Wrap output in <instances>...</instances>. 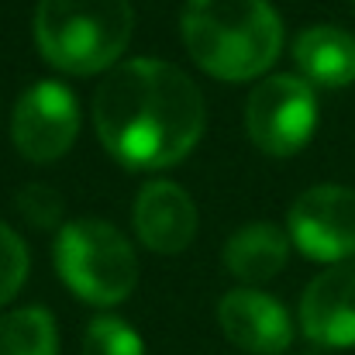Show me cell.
I'll return each instance as SVG.
<instances>
[{"mask_svg": "<svg viewBox=\"0 0 355 355\" xmlns=\"http://www.w3.org/2000/svg\"><path fill=\"white\" fill-rule=\"evenodd\" d=\"M94 128L124 169H166L200 141L204 97L180 66L128 59L107 69L94 94Z\"/></svg>", "mask_w": 355, "mask_h": 355, "instance_id": "obj_1", "label": "cell"}, {"mask_svg": "<svg viewBox=\"0 0 355 355\" xmlns=\"http://www.w3.org/2000/svg\"><path fill=\"white\" fill-rule=\"evenodd\" d=\"M180 24L190 59L228 83L262 76L283 49V24L269 0H187Z\"/></svg>", "mask_w": 355, "mask_h": 355, "instance_id": "obj_2", "label": "cell"}, {"mask_svg": "<svg viewBox=\"0 0 355 355\" xmlns=\"http://www.w3.org/2000/svg\"><path fill=\"white\" fill-rule=\"evenodd\" d=\"M135 31L131 0H38L35 42L49 66L94 76L118 66Z\"/></svg>", "mask_w": 355, "mask_h": 355, "instance_id": "obj_3", "label": "cell"}, {"mask_svg": "<svg viewBox=\"0 0 355 355\" xmlns=\"http://www.w3.org/2000/svg\"><path fill=\"white\" fill-rule=\"evenodd\" d=\"M55 269L62 283L94 307L128 300L138 283V255L131 241L101 218H83L59 228Z\"/></svg>", "mask_w": 355, "mask_h": 355, "instance_id": "obj_4", "label": "cell"}, {"mask_svg": "<svg viewBox=\"0 0 355 355\" xmlns=\"http://www.w3.org/2000/svg\"><path fill=\"white\" fill-rule=\"evenodd\" d=\"M318 124V97L304 76H266L245 101V131L266 155L300 152Z\"/></svg>", "mask_w": 355, "mask_h": 355, "instance_id": "obj_5", "label": "cell"}, {"mask_svg": "<svg viewBox=\"0 0 355 355\" xmlns=\"http://www.w3.org/2000/svg\"><path fill=\"white\" fill-rule=\"evenodd\" d=\"M80 135V104L69 87L55 80H42L21 94L10 114L14 148L28 162H55L62 159Z\"/></svg>", "mask_w": 355, "mask_h": 355, "instance_id": "obj_6", "label": "cell"}, {"mask_svg": "<svg viewBox=\"0 0 355 355\" xmlns=\"http://www.w3.org/2000/svg\"><path fill=\"white\" fill-rule=\"evenodd\" d=\"M290 241L314 262H345L355 255V190L321 183L290 207Z\"/></svg>", "mask_w": 355, "mask_h": 355, "instance_id": "obj_7", "label": "cell"}, {"mask_svg": "<svg viewBox=\"0 0 355 355\" xmlns=\"http://www.w3.org/2000/svg\"><path fill=\"white\" fill-rule=\"evenodd\" d=\"M300 328L314 345H355V259L328 266L300 297Z\"/></svg>", "mask_w": 355, "mask_h": 355, "instance_id": "obj_8", "label": "cell"}, {"mask_svg": "<svg viewBox=\"0 0 355 355\" xmlns=\"http://www.w3.org/2000/svg\"><path fill=\"white\" fill-rule=\"evenodd\" d=\"M197 204L190 193L173 180H152L138 190L131 207L135 235L148 252L159 255H180L197 238Z\"/></svg>", "mask_w": 355, "mask_h": 355, "instance_id": "obj_9", "label": "cell"}, {"mask_svg": "<svg viewBox=\"0 0 355 355\" xmlns=\"http://www.w3.org/2000/svg\"><path fill=\"white\" fill-rule=\"evenodd\" d=\"M218 321L228 342L252 355H279L293 342V321L286 307L252 286H238L221 297Z\"/></svg>", "mask_w": 355, "mask_h": 355, "instance_id": "obj_10", "label": "cell"}, {"mask_svg": "<svg viewBox=\"0 0 355 355\" xmlns=\"http://www.w3.org/2000/svg\"><path fill=\"white\" fill-rule=\"evenodd\" d=\"M293 62L311 87H349L355 83V35L335 24L304 28L293 42Z\"/></svg>", "mask_w": 355, "mask_h": 355, "instance_id": "obj_11", "label": "cell"}, {"mask_svg": "<svg viewBox=\"0 0 355 355\" xmlns=\"http://www.w3.org/2000/svg\"><path fill=\"white\" fill-rule=\"evenodd\" d=\"M290 255V238L272 221H252L238 228L225 245V266L241 283H266L272 279Z\"/></svg>", "mask_w": 355, "mask_h": 355, "instance_id": "obj_12", "label": "cell"}, {"mask_svg": "<svg viewBox=\"0 0 355 355\" xmlns=\"http://www.w3.org/2000/svg\"><path fill=\"white\" fill-rule=\"evenodd\" d=\"M0 355H59L55 321L45 307H17L0 318Z\"/></svg>", "mask_w": 355, "mask_h": 355, "instance_id": "obj_13", "label": "cell"}, {"mask_svg": "<svg viewBox=\"0 0 355 355\" xmlns=\"http://www.w3.org/2000/svg\"><path fill=\"white\" fill-rule=\"evenodd\" d=\"M83 355H145V345L128 321L101 314L87 324Z\"/></svg>", "mask_w": 355, "mask_h": 355, "instance_id": "obj_14", "label": "cell"}, {"mask_svg": "<svg viewBox=\"0 0 355 355\" xmlns=\"http://www.w3.org/2000/svg\"><path fill=\"white\" fill-rule=\"evenodd\" d=\"M62 211H66L62 193H59L55 187H49V183H28V187L17 190V214H21L28 225L42 228V232L59 228Z\"/></svg>", "mask_w": 355, "mask_h": 355, "instance_id": "obj_15", "label": "cell"}, {"mask_svg": "<svg viewBox=\"0 0 355 355\" xmlns=\"http://www.w3.org/2000/svg\"><path fill=\"white\" fill-rule=\"evenodd\" d=\"M24 276H28V248L14 228L0 225V307L17 297Z\"/></svg>", "mask_w": 355, "mask_h": 355, "instance_id": "obj_16", "label": "cell"}, {"mask_svg": "<svg viewBox=\"0 0 355 355\" xmlns=\"http://www.w3.org/2000/svg\"><path fill=\"white\" fill-rule=\"evenodd\" d=\"M352 3H355V0H352Z\"/></svg>", "mask_w": 355, "mask_h": 355, "instance_id": "obj_17", "label": "cell"}]
</instances>
